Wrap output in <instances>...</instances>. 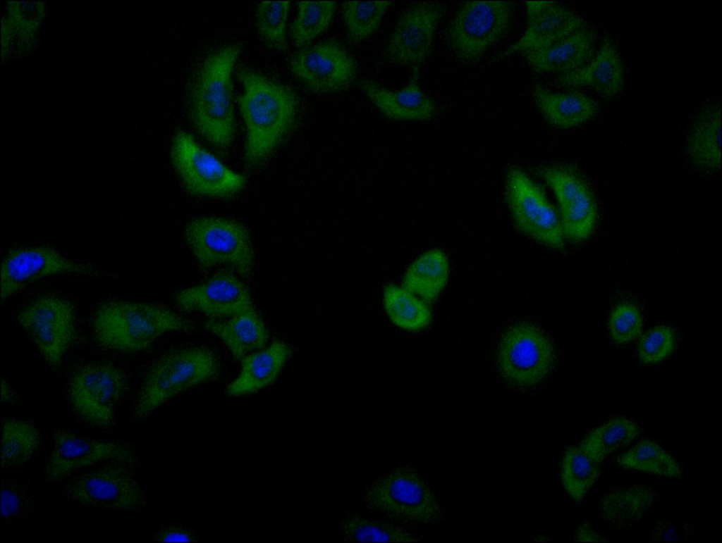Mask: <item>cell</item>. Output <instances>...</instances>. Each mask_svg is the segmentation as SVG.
Segmentation results:
<instances>
[{
  "label": "cell",
  "mask_w": 722,
  "mask_h": 543,
  "mask_svg": "<svg viewBox=\"0 0 722 543\" xmlns=\"http://www.w3.org/2000/svg\"><path fill=\"white\" fill-rule=\"evenodd\" d=\"M237 77L243 87L238 104L246 129L244 161L252 168L266 161L292 130L299 101L289 87L252 70L242 68Z\"/></svg>",
  "instance_id": "1"
},
{
  "label": "cell",
  "mask_w": 722,
  "mask_h": 543,
  "mask_svg": "<svg viewBox=\"0 0 722 543\" xmlns=\"http://www.w3.org/2000/svg\"><path fill=\"white\" fill-rule=\"evenodd\" d=\"M192 328L188 320L166 307L126 300L102 304L92 319L93 335L97 344L123 353L146 350L166 332L190 331Z\"/></svg>",
  "instance_id": "2"
},
{
  "label": "cell",
  "mask_w": 722,
  "mask_h": 543,
  "mask_svg": "<svg viewBox=\"0 0 722 543\" xmlns=\"http://www.w3.org/2000/svg\"><path fill=\"white\" fill-rule=\"evenodd\" d=\"M240 51L239 44H232L209 54L192 91L194 125L202 137L221 150L231 146L235 135L232 72Z\"/></svg>",
  "instance_id": "3"
},
{
  "label": "cell",
  "mask_w": 722,
  "mask_h": 543,
  "mask_svg": "<svg viewBox=\"0 0 722 543\" xmlns=\"http://www.w3.org/2000/svg\"><path fill=\"white\" fill-rule=\"evenodd\" d=\"M139 462L112 460L94 466L59 484V496L82 506L102 511L137 513L147 501L140 482Z\"/></svg>",
  "instance_id": "4"
},
{
  "label": "cell",
  "mask_w": 722,
  "mask_h": 543,
  "mask_svg": "<svg viewBox=\"0 0 722 543\" xmlns=\"http://www.w3.org/2000/svg\"><path fill=\"white\" fill-rule=\"evenodd\" d=\"M219 369L216 354L207 347H187L165 354L143 381L135 400L132 424L142 422L180 392L214 379Z\"/></svg>",
  "instance_id": "5"
},
{
  "label": "cell",
  "mask_w": 722,
  "mask_h": 543,
  "mask_svg": "<svg viewBox=\"0 0 722 543\" xmlns=\"http://www.w3.org/2000/svg\"><path fill=\"white\" fill-rule=\"evenodd\" d=\"M127 389V377L118 367L88 363L72 375L66 400L73 417L84 427L107 432L116 425Z\"/></svg>",
  "instance_id": "6"
},
{
  "label": "cell",
  "mask_w": 722,
  "mask_h": 543,
  "mask_svg": "<svg viewBox=\"0 0 722 543\" xmlns=\"http://www.w3.org/2000/svg\"><path fill=\"white\" fill-rule=\"evenodd\" d=\"M183 233L202 270L226 265L242 277L251 275L255 263L253 244L249 231L240 222L221 217H200L188 222Z\"/></svg>",
  "instance_id": "7"
},
{
  "label": "cell",
  "mask_w": 722,
  "mask_h": 543,
  "mask_svg": "<svg viewBox=\"0 0 722 543\" xmlns=\"http://www.w3.org/2000/svg\"><path fill=\"white\" fill-rule=\"evenodd\" d=\"M171 159L183 187L194 195L228 198L238 194L247 183L244 175L229 168L183 130L173 137Z\"/></svg>",
  "instance_id": "8"
},
{
  "label": "cell",
  "mask_w": 722,
  "mask_h": 543,
  "mask_svg": "<svg viewBox=\"0 0 722 543\" xmlns=\"http://www.w3.org/2000/svg\"><path fill=\"white\" fill-rule=\"evenodd\" d=\"M52 449L42 472L46 483L59 484L73 474L112 460L139 462L135 443L82 435L64 427L51 430Z\"/></svg>",
  "instance_id": "9"
},
{
  "label": "cell",
  "mask_w": 722,
  "mask_h": 543,
  "mask_svg": "<svg viewBox=\"0 0 722 543\" xmlns=\"http://www.w3.org/2000/svg\"><path fill=\"white\" fill-rule=\"evenodd\" d=\"M373 510L396 521L429 524L438 520L441 510L426 482L406 468L396 469L375 482L365 492Z\"/></svg>",
  "instance_id": "10"
},
{
  "label": "cell",
  "mask_w": 722,
  "mask_h": 543,
  "mask_svg": "<svg viewBox=\"0 0 722 543\" xmlns=\"http://www.w3.org/2000/svg\"><path fill=\"white\" fill-rule=\"evenodd\" d=\"M506 199L517 227L532 239L554 249L565 246V237L558 211L542 189L523 170L509 169Z\"/></svg>",
  "instance_id": "11"
},
{
  "label": "cell",
  "mask_w": 722,
  "mask_h": 543,
  "mask_svg": "<svg viewBox=\"0 0 722 543\" xmlns=\"http://www.w3.org/2000/svg\"><path fill=\"white\" fill-rule=\"evenodd\" d=\"M513 18V6L510 1L465 2L449 27V44L461 60H477L508 32Z\"/></svg>",
  "instance_id": "12"
},
{
  "label": "cell",
  "mask_w": 722,
  "mask_h": 543,
  "mask_svg": "<svg viewBox=\"0 0 722 543\" xmlns=\"http://www.w3.org/2000/svg\"><path fill=\"white\" fill-rule=\"evenodd\" d=\"M18 321L47 365L58 369L75 335L71 303L56 296L40 297L19 312Z\"/></svg>",
  "instance_id": "13"
},
{
  "label": "cell",
  "mask_w": 722,
  "mask_h": 543,
  "mask_svg": "<svg viewBox=\"0 0 722 543\" xmlns=\"http://www.w3.org/2000/svg\"><path fill=\"white\" fill-rule=\"evenodd\" d=\"M502 374L520 386H532L544 379L555 361L553 344L537 327L520 323L503 336L498 351Z\"/></svg>",
  "instance_id": "14"
},
{
  "label": "cell",
  "mask_w": 722,
  "mask_h": 543,
  "mask_svg": "<svg viewBox=\"0 0 722 543\" xmlns=\"http://www.w3.org/2000/svg\"><path fill=\"white\" fill-rule=\"evenodd\" d=\"M537 170L556 197L565 239L575 242L587 239L594 230L598 211L586 181L564 165H546Z\"/></svg>",
  "instance_id": "15"
},
{
  "label": "cell",
  "mask_w": 722,
  "mask_h": 543,
  "mask_svg": "<svg viewBox=\"0 0 722 543\" xmlns=\"http://www.w3.org/2000/svg\"><path fill=\"white\" fill-rule=\"evenodd\" d=\"M289 67L310 89L319 93L346 89L357 73L354 58L334 40L301 49L290 58Z\"/></svg>",
  "instance_id": "16"
},
{
  "label": "cell",
  "mask_w": 722,
  "mask_h": 543,
  "mask_svg": "<svg viewBox=\"0 0 722 543\" xmlns=\"http://www.w3.org/2000/svg\"><path fill=\"white\" fill-rule=\"evenodd\" d=\"M441 4L434 1L412 4L400 16L386 48L390 61L420 69L430 55L435 32L443 14Z\"/></svg>",
  "instance_id": "17"
},
{
  "label": "cell",
  "mask_w": 722,
  "mask_h": 543,
  "mask_svg": "<svg viewBox=\"0 0 722 543\" xmlns=\"http://www.w3.org/2000/svg\"><path fill=\"white\" fill-rule=\"evenodd\" d=\"M64 273L94 275L99 272L91 266L67 258L52 247L41 246L15 250L2 262L1 301L33 282Z\"/></svg>",
  "instance_id": "18"
},
{
  "label": "cell",
  "mask_w": 722,
  "mask_h": 543,
  "mask_svg": "<svg viewBox=\"0 0 722 543\" xmlns=\"http://www.w3.org/2000/svg\"><path fill=\"white\" fill-rule=\"evenodd\" d=\"M183 311L199 312L212 320H221L255 308L249 289L235 274L221 270L175 296Z\"/></svg>",
  "instance_id": "19"
},
{
  "label": "cell",
  "mask_w": 722,
  "mask_h": 543,
  "mask_svg": "<svg viewBox=\"0 0 722 543\" xmlns=\"http://www.w3.org/2000/svg\"><path fill=\"white\" fill-rule=\"evenodd\" d=\"M527 25L522 37L501 52L503 58L516 52L540 50L572 33L587 27L586 21L566 6L555 1H525Z\"/></svg>",
  "instance_id": "20"
},
{
  "label": "cell",
  "mask_w": 722,
  "mask_h": 543,
  "mask_svg": "<svg viewBox=\"0 0 722 543\" xmlns=\"http://www.w3.org/2000/svg\"><path fill=\"white\" fill-rule=\"evenodd\" d=\"M360 87L366 96L384 115L401 120H427L436 113L434 102L420 86L419 69H413L409 83L404 88L393 91L374 81L363 80Z\"/></svg>",
  "instance_id": "21"
},
{
  "label": "cell",
  "mask_w": 722,
  "mask_h": 543,
  "mask_svg": "<svg viewBox=\"0 0 722 543\" xmlns=\"http://www.w3.org/2000/svg\"><path fill=\"white\" fill-rule=\"evenodd\" d=\"M556 81L568 87H589L603 97L611 99L623 86V66L614 44L605 39L588 62L575 70L559 75Z\"/></svg>",
  "instance_id": "22"
},
{
  "label": "cell",
  "mask_w": 722,
  "mask_h": 543,
  "mask_svg": "<svg viewBox=\"0 0 722 543\" xmlns=\"http://www.w3.org/2000/svg\"><path fill=\"white\" fill-rule=\"evenodd\" d=\"M657 500L658 494L654 489L635 484L604 494L599 501L598 512L608 527L618 532H626L642 521Z\"/></svg>",
  "instance_id": "23"
},
{
  "label": "cell",
  "mask_w": 722,
  "mask_h": 543,
  "mask_svg": "<svg viewBox=\"0 0 722 543\" xmlns=\"http://www.w3.org/2000/svg\"><path fill=\"white\" fill-rule=\"evenodd\" d=\"M595 39L594 32L587 27L546 48L522 54L534 71L561 75L578 69L592 58Z\"/></svg>",
  "instance_id": "24"
},
{
  "label": "cell",
  "mask_w": 722,
  "mask_h": 543,
  "mask_svg": "<svg viewBox=\"0 0 722 543\" xmlns=\"http://www.w3.org/2000/svg\"><path fill=\"white\" fill-rule=\"evenodd\" d=\"M288 344L281 340L252 352L240 361L238 375L227 386L231 397L256 392L274 382L290 354Z\"/></svg>",
  "instance_id": "25"
},
{
  "label": "cell",
  "mask_w": 722,
  "mask_h": 543,
  "mask_svg": "<svg viewBox=\"0 0 722 543\" xmlns=\"http://www.w3.org/2000/svg\"><path fill=\"white\" fill-rule=\"evenodd\" d=\"M204 327L219 338L239 361L266 347L269 339L266 325L255 308L224 320H207Z\"/></svg>",
  "instance_id": "26"
},
{
  "label": "cell",
  "mask_w": 722,
  "mask_h": 543,
  "mask_svg": "<svg viewBox=\"0 0 722 543\" xmlns=\"http://www.w3.org/2000/svg\"><path fill=\"white\" fill-rule=\"evenodd\" d=\"M532 96L545 120L560 128L582 125L593 118L599 110L597 102L585 94L553 92L539 84L533 87Z\"/></svg>",
  "instance_id": "27"
},
{
  "label": "cell",
  "mask_w": 722,
  "mask_h": 543,
  "mask_svg": "<svg viewBox=\"0 0 722 543\" xmlns=\"http://www.w3.org/2000/svg\"><path fill=\"white\" fill-rule=\"evenodd\" d=\"M721 104H706L696 117L686 141V153L698 168L716 171L721 166Z\"/></svg>",
  "instance_id": "28"
},
{
  "label": "cell",
  "mask_w": 722,
  "mask_h": 543,
  "mask_svg": "<svg viewBox=\"0 0 722 543\" xmlns=\"http://www.w3.org/2000/svg\"><path fill=\"white\" fill-rule=\"evenodd\" d=\"M42 491L32 481L20 477L1 478V533L25 526L39 509Z\"/></svg>",
  "instance_id": "29"
},
{
  "label": "cell",
  "mask_w": 722,
  "mask_h": 543,
  "mask_svg": "<svg viewBox=\"0 0 722 543\" xmlns=\"http://www.w3.org/2000/svg\"><path fill=\"white\" fill-rule=\"evenodd\" d=\"M449 263L444 252L438 249L420 255L408 268L402 287L426 303L436 299L446 286Z\"/></svg>",
  "instance_id": "30"
},
{
  "label": "cell",
  "mask_w": 722,
  "mask_h": 543,
  "mask_svg": "<svg viewBox=\"0 0 722 543\" xmlns=\"http://www.w3.org/2000/svg\"><path fill=\"white\" fill-rule=\"evenodd\" d=\"M1 428V467L19 469L39 448L41 433L33 423L16 417L3 418Z\"/></svg>",
  "instance_id": "31"
},
{
  "label": "cell",
  "mask_w": 722,
  "mask_h": 543,
  "mask_svg": "<svg viewBox=\"0 0 722 543\" xmlns=\"http://www.w3.org/2000/svg\"><path fill=\"white\" fill-rule=\"evenodd\" d=\"M640 425L625 417L611 418L588 432L578 447L599 464L613 452L631 444L641 433Z\"/></svg>",
  "instance_id": "32"
},
{
  "label": "cell",
  "mask_w": 722,
  "mask_h": 543,
  "mask_svg": "<svg viewBox=\"0 0 722 543\" xmlns=\"http://www.w3.org/2000/svg\"><path fill=\"white\" fill-rule=\"evenodd\" d=\"M386 311L398 327L410 331L426 327L432 319L427 303L403 287L390 284L384 290Z\"/></svg>",
  "instance_id": "33"
},
{
  "label": "cell",
  "mask_w": 722,
  "mask_h": 543,
  "mask_svg": "<svg viewBox=\"0 0 722 543\" xmlns=\"http://www.w3.org/2000/svg\"><path fill=\"white\" fill-rule=\"evenodd\" d=\"M617 463L622 468L670 478L683 475L677 461L654 441L644 439L621 454Z\"/></svg>",
  "instance_id": "34"
},
{
  "label": "cell",
  "mask_w": 722,
  "mask_h": 543,
  "mask_svg": "<svg viewBox=\"0 0 722 543\" xmlns=\"http://www.w3.org/2000/svg\"><path fill=\"white\" fill-rule=\"evenodd\" d=\"M599 464L591 460L578 447H568L561 466L562 485L574 501H582L600 476Z\"/></svg>",
  "instance_id": "35"
},
{
  "label": "cell",
  "mask_w": 722,
  "mask_h": 543,
  "mask_svg": "<svg viewBox=\"0 0 722 543\" xmlns=\"http://www.w3.org/2000/svg\"><path fill=\"white\" fill-rule=\"evenodd\" d=\"M335 1H300L298 15L290 27L294 44L307 47L330 24L336 9Z\"/></svg>",
  "instance_id": "36"
},
{
  "label": "cell",
  "mask_w": 722,
  "mask_h": 543,
  "mask_svg": "<svg viewBox=\"0 0 722 543\" xmlns=\"http://www.w3.org/2000/svg\"><path fill=\"white\" fill-rule=\"evenodd\" d=\"M391 4L390 1L343 2V16L350 42L356 44L369 37Z\"/></svg>",
  "instance_id": "37"
},
{
  "label": "cell",
  "mask_w": 722,
  "mask_h": 543,
  "mask_svg": "<svg viewBox=\"0 0 722 543\" xmlns=\"http://www.w3.org/2000/svg\"><path fill=\"white\" fill-rule=\"evenodd\" d=\"M290 5V1H264L257 8L258 31L267 44L277 51L287 49L286 31Z\"/></svg>",
  "instance_id": "38"
},
{
  "label": "cell",
  "mask_w": 722,
  "mask_h": 543,
  "mask_svg": "<svg viewBox=\"0 0 722 543\" xmlns=\"http://www.w3.org/2000/svg\"><path fill=\"white\" fill-rule=\"evenodd\" d=\"M342 532L350 540L358 542L412 541L411 535L393 526L357 516L344 519Z\"/></svg>",
  "instance_id": "39"
},
{
  "label": "cell",
  "mask_w": 722,
  "mask_h": 543,
  "mask_svg": "<svg viewBox=\"0 0 722 543\" xmlns=\"http://www.w3.org/2000/svg\"><path fill=\"white\" fill-rule=\"evenodd\" d=\"M608 327L611 336L614 341L618 343L628 342L634 339L641 331V313L632 304H619L611 313Z\"/></svg>",
  "instance_id": "40"
},
{
  "label": "cell",
  "mask_w": 722,
  "mask_h": 543,
  "mask_svg": "<svg viewBox=\"0 0 722 543\" xmlns=\"http://www.w3.org/2000/svg\"><path fill=\"white\" fill-rule=\"evenodd\" d=\"M675 345V334L668 326L655 327L640 339L638 354L644 363H654L667 357Z\"/></svg>",
  "instance_id": "41"
},
{
  "label": "cell",
  "mask_w": 722,
  "mask_h": 543,
  "mask_svg": "<svg viewBox=\"0 0 722 543\" xmlns=\"http://www.w3.org/2000/svg\"><path fill=\"white\" fill-rule=\"evenodd\" d=\"M693 524L685 520L661 519L653 527L650 542L689 541L695 537Z\"/></svg>",
  "instance_id": "42"
},
{
  "label": "cell",
  "mask_w": 722,
  "mask_h": 543,
  "mask_svg": "<svg viewBox=\"0 0 722 543\" xmlns=\"http://www.w3.org/2000/svg\"><path fill=\"white\" fill-rule=\"evenodd\" d=\"M574 540L577 542H603L609 539L599 533L589 523L584 522L576 530Z\"/></svg>",
  "instance_id": "43"
},
{
  "label": "cell",
  "mask_w": 722,
  "mask_h": 543,
  "mask_svg": "<svg viewBox=\"0 0 722 543\" xmlns=\"http://www.w3.org/2000/svg\"><path fill=\"white\" fill-rule=\"evenodd\" d=\"M157 540L167 542H190L193 537L188 532L175 528H167L157 536Z\"/></svg>",
  "instance_id": "44"
},
{
  "label": "cell",
  "mask_w": 722,
  "mask_h": 543,
  "mask_svg": "<svg viewBox=\"0 0 722 543\" xmlns=\"http://www.w3.org/2000/svg\"><path fill=\"white\" fill-rule=\"evenodd\" d=\"M1 401L13 404L17 401L18 397L11 385L4 379L1 380Z\"/></svg>",
  "instance_id": "45"
}]
</instances>
